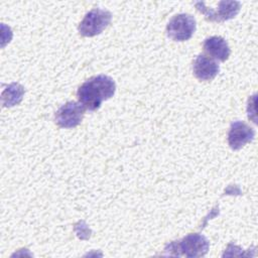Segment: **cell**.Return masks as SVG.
I'll use <instances>...</instances> for the list:
<instances>
[{
	"mask_svg": "<svg viewBox=\"0 0 258 258\" xmlns=\"http://www.w3.org/2000/svg\"><path fill=\"white\" fill-rule=\"evenodd\" d=\"M116 90L114 80L105 75H98L83 83L77 92L79 103L89 111H96L101 104L113 97Z\"/></svg>",
	"mask_w": 258,
	"mask_h": 258,
	"instance_id": "obj_1",
	"label": "cell"
},
{
	"mask_svg": "<svg viewBox=\"0 0 258 258\" xmlns=\"http://www.w3.org/2000/svg\"><path fill=\"white\" fill-rule=\"evenodd\" d=\"M210 244L207 238L200 234H188L180 241L171 242L166 248L169 255L173 252L175 256H185L189 258L202 257L208 253Z\"/></svg>",
	"mask_w": 258,
	"mask_h": 258,
	"instance_id": "obj_2",
	"label": "cell"
},
{
	"mask_svg": "<svg viewBox=\"0 0 258 258\" xmlns=\"http://www.w3.org/2000/svg\"><path fill=\"white\" fill-rule=\"evenodd\" d=\"M112 14L103 9L95 8L89 11L79 24V32L85 37H93L100 34L111 23Z\"/></svg>",
	"mask_w": 258,
	"mask_h": 258,
	"instance_id": "obj_3",
	"label": "cell"
},
{
	"mask_svg": "<svg viewBox=\"0 0 258 258\" xmlns=\"http://www.w3.org/2000/svg\"><path fill=\"white\" fill-rule=\"evenodd\" d=\"M197 23L194 16L190 14L174 15L166 26V34L174 41L188 40L196 31Z\"/></svg>",
	"mask_w": 258,
	"mask_h": 258,
	"instance_id": "obj_4",
	"label": "cell"
},
{
	"mask_svg": "<svg viewBox=\"0 0 258 258\" xmlns=\"http://www.w3.org/2000/svg\"><path fill=\"white\" fill-rule=\"evenodd\" d=\"M241 3L239 1H220L219 8L214 10L205 6L204 2H197L196 8L205 15L209 21L223 22L234 18L240 11Z\"/></svg>",
	"mask_w": 258,
	"mask_h": 258,
	"instance_id": "obj_5",
	"label": "cell"
},
{
	"mask_svg": "<svg viewBox=\"0 0 258 258\" xmlns=\"http://www.w3.org/2000/svg\"><path fill=\"white\" fill-rule=\"evenodd\" d=\"M85 110L78 102H67L56 111L54 116L55 123L61 128H74L82 122Z\"/></svg>",
	"mask_w": 258,
	"mask_h": 258,
	"instance_id": "obj_6",
	"label": "cell"
},
{
	"mask_svg": "<svg viewBox=\"0 0 258 258\" xmlns=\"http://www.w3.org/2000/svg\"><path fill=\"white\" fill-rule=\"evenodd\" d=\"M255 137V131L242 121H235L231 124L228 133V143L233 150H239Z\"/></svg>",
	"mask_w": 258,
	"mask_h": 258,
	"instance_id": "obj_7",
	"label": "cell"
},
{
	"mask_svg": "<svg viewBox=\"0 0 258 258\" xmlns=\"http://www.w3.org/2000/svg\"><path fill=\"white\" fill-rule=\"evenodd\" d=\"M220 67L216 60L206 56L205 54H199L194 59L192 72L195 77L203 82L212 81L218 75Z\"/></svg>",
	"mask_w": 258,
	"mask_h": 258,
	"instance_id": "obj_8",
	"label": "cell"
},
{
	"mask_svg": "<svg viewBox=\"0 0 258 258\" xmlns=\"http://www.w3.org/2000/svg\"><path fill=\"white\" fill-rule=\"evenodd\" d=\"M204 50L207 54L220 61H225L229 58L231 49L225 38L222 36H211L204 41Z\"/></svg>",
	"mask_w": 258,
	"mask_h": 258,
	"instance_id": "obj_9",
	"label": "cell"
},
{
	"mask_svg": "<svg viewBox=\"0 0 258 258\" xmlns=\"http://www.w3.org/2000/svg\"><path fill=\"white\" fill-rule=\"evenodd\" d=\"M24 96V88L17 84L12 83L2 93V104L5 107H12L18 105Z\"/></svg>",
	"mask_w": 258,
	"mask_h": 258,
	"instance_id": "obj_10",
	"label": "cell"
}]
</instances>
